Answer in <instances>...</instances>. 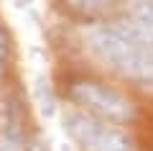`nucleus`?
<instances>
[{"mask_svg":"<svg viewBox=\"0 0 153 151\" xmlns=\"http://www.w3.org/2000/svg\"><path fill=\"white\" fill-rule=\"evenodd\" d=\"M82 38L100 64L153 95V51L135 41L123 23L94 21L82 28Z\"/></svg>","mask_w":153,"mask_h":151,"instance_id":"obj_1","label":"nucleus"},{"mask_svg":"<svg viewBox=\"0 0 153 151\" xmlns=\"http://www.w3.org/2000/svg\"><path fill=\"white\" fill-rule=\"evenodd\" d=\"M64 128L84 151H135L133 138L117 128V123L97 118L87 110H69L64 115Z\"/></svg>","mask_w":153,"mask_h":151,"instance_id":"obj_2","label":"nucleus"},{"mask_svg":"<svg viewBox=\"0 0 153 151\" xmlns=\"http://www.w3.org/2000/svg\"><path fill=\"white\" fill-rule=\"evenodd\" d=\"M71 100L82 110L97 115V118L112 120V123H130L135 118V105L123 92L112 90L100 82H74L71 85Z\"/></svg>","mask_w":153,"mask_h":151,"instance_id":"obj_3","label":"nucleus"},{"mask_svg":"<svg viewBox=\"0 0 153 151\" xmlns=\"http://www.w3.org/2000/svg\"><path fill=\"white\" fill-rule=\"evenodd\" d=\"M0 151H28L23 131V110L16 97L0 105Z\"/></svg>","mask_w":153,"mask_h":151,"instance_id":"obj_4","label":"nucleus"},{"mask_svg":"<svg viewBox=\"0 0 153 151\" xmlns=\"http://www.w3.org/2000/svg\"><path fill=\"white\" fill-rule=\"evenodd\" d=\"M33 97H36L38 110L46 118H51L56 113V97H54V90H51V82L46 77H36V82H33Z\"/></svg>","mask_w":153,"mask_h":151,"instance_id":"obj_5","label":"nucleus"},{"mask_svg":"<svg viewBox=\"0 0 153 151\" xmlns=\"http://www.w3.org/2000/svg\"><path fill=\"white\" fill-rule=\"evenodd\" d=\"M66 5H69L71 11H76L79 16L97 21V18L107 16V13L112 11V0H66Z\"/></svg>","mask_w":153,"mask_h":151,"instance_id":"obj_6","label":"nucleus"},{"mask_svg":"<svg viewBox=\"0 0 153 151\" xmlns=\"http://www.w3.org/2000/svg\"><path fill=\"white\" fill-rule=\"evenodd\" d=\"M128 16L153 28V0H130L128 3Z\"/></svg>","mask_w":153,"mask_h":151,"instance_id":"obj_7","label":"nucleus"},{"mask_svg":"<svg viewBox=\"0 0 153 151\" xmlns=\"http://www.w3.org/2000/svg\"><path fill=\"white\" fill-rule=\"evenodd\" d=\"M5 62H8V33L0 28V80L5 74Z\"/></svg>","mask_w":153,"mask_h":151,"instance_id":"obj_8","label":"nucleus"},{"mask_svg":"<svg viewBox=\"0 0 153 151\" xmlns=\"http://www.w3.org/2000/svg\"><path fill=\"white\" fill-rule=\"evenodd\" d=\"M28 151H49V149L44 146V141H36L33 146H28Z\"/></svg>","mask_w":153,"mask_h":151,"instance_id":"obj_9","label":"nucleus"},{"mask_svg":"<svg viewBox=\"0 0 153 151\" xmlns=\"http://www.w3.org/2000/svg\"><path fill=\"white\" fill-rule=\"evenodd\" d=\"M31 3H36V0H16V5H31Z\"/></svg>","mask_w":153,"mask_h":151,"instance_id":"obj_10","label":"nucleus"}]
</instances>
